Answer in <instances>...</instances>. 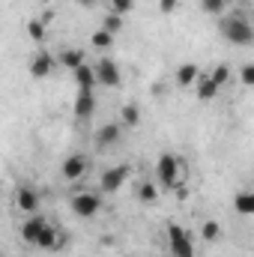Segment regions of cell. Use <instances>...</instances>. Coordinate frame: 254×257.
Wrapping results in <instances>:
<instances>
[{
  "label": "cell",
  "instance_id": "obj_1",
  "mask_svg": "<svg viewBox=\"0 0 254 257\" xmlns=\"http://www.w3.org/2000/svg\"><path fill=\"white\" fill-rule=\"evenodd\" d=\"M218 30H221V36H224L230 45L245 48V45L254 42V27L245 15H227V18H221V27H218Z\"/></svg>",
  "mask_w": 254,
  "mask_h": 257
},
{
  "label": "cell",
  "instance_id": "obj_2",
  "mask_svg": "<svg viewBox=\"0 0 254 257\" xmlns=\"http://www.w3.org/2000/svg\"><path fill=\"white\" fill-rule=\"evenodd\" d=\"M168 248H171V257H194L191 233L183 230V224L177 221H168Z\"/></svg>",
  "mask_w": 254,
  "mask_h": 257
},
{
  "label": "cell",
  "instance_id": "obj_3",
  "mask_svg": "<svg viewBox=\"0 0 254 257\" xmlns=\"http://www.w3.org/2000/svg\"><path fill=\"white\" fill-rule=\"evenodd\" d=\"M156 177H159V183H162V186L174 189V186L180 183V177H183V165H180V159H177V156H171V153L159 156V162H156Z\"/></svg>",
  "mask_w": 254,
  "mask_h": 257
},
{
  "label": "cell",
  "instance_id": "obj_4",
  "mask_svg": "<svg viewBox=\"0 0 254 257\" xmlns=\"http://www.w3.org/2000/svg\"><path fill=\"white\" fill-rule=\"evenodd\" d=\"M69 206H72V212H75L78 218H93V215L99 212L102 200H99L96 192H78L72 200H69Z\"/></svg>",
  "mask_w": 254,
  "mask_h": 257
},
{
  "label": "cell",
  "instance_id": "obj_5",
  "mask_svg": "<svg viewBox=\"0 0 254 257\" xmlns=\"http://www.w3.org/2000/svg\"><path fill=\"white\" fill-rule=\"evenodd\" d=\"M93 75H96V84H105V87H117L123 81L120 66H117V60H111V57H102L99 63L93 66Z\"/></svg>",
  "mask_w": 254,
  "mask_h": 257
},
{
  "label": "cell",
  "instance_id": "obj_6",
  "mask_svg": "<svg viewBox=\"0 0 254 257\" xmlns=\"http://www.w3.org/2000/svg\"><path fill=\"white\" fill-rule=\"evenodd\" d=\"M87 171H90V159H87L84 153H72L63 162V171H60V174H63L66 183H78V180L87 177Z\"/></svg>",
  "mask_w": 254,
  "mask_h": 257
},
{
  "label": "cell",
  "instance_id": "obj_7",
  "mask_svg": "<svg viewBox=\"0 0 254 257\" xmlns=\"http://www.w3.org/2000/svg\"><path fill=\"white\" fill-rule=\"evenodd\" d=\"M129 174H132V168L129 165H117V168H108L105 174H102V180H99V186H102V192L105 194H114L123 183L129 180Z\"/></svg>",
  "mask_w": 254,
  "mask_h": 257
},
{
  "label": "cell",
  "instance_id": "obj_8",
  "mask_svg": "<svg viewBox=\"0 0 254 257\" xmlns=\"http://www.w3.org/2000/svg\"><path fill=\"white\" fill-rule=\"evenodd\" d=\"M39 192L36 189H30V186H21L18 192H15V206L18 209H24L27 215H33V212H39Z\"/></svg>",
  "mask_w": 254,
  "mask_h": 257
},
{
  "label": "cell",
  "instance_id": "obj_9",
  "mask_svg": "<svg viewBox=\"0 0 254 257\" xmlns=\"http://www.w3.org/2000/svg\"><path fill=\"white\" fill-rule=\"evenodd\" d=\"M45 218L39 215V212H33V215H27V221L21 224V239L24 242H30V245H36V239H39V233L45 230Z\"/></svg>",
  "mask_w": 254,
  "mask_h": 257
},
{
  "label": "cell",
  "instance_id": "obj_10",
  "mask_svg": "<svg viewBox=\"0 0 254 257\" xmlns=\"http://www.w3.org/2000/svg\"><path fill=\"white\" fill-rule=\"evenodd\" d=\"M93 111H96V96H93V90H78V96H75V117H78V120H90Z\"/></svg>",
  "mask_w": 254,
  "mask_h": 257
},
{
  "label": "cell",
  "instance_id": "obj_11",
  "mask_svg": "<svg viewBox=\"0 0 254 257\" xmlns=\"http://www.w3.org/2000/svg\"><path fill=\"white\" fill-rule=\"evenodd\" d=\"M54 72V57L48 54V51H39L33 60H30V75L36 78V81H42V78H48Z\"/></svg>",
  "mask_w": 254,
  "mask_h": 257
},
{
  "label": "cell",
  "instance_id": "obj_12",
  "mask_svg": "<svg viewBox=\"0 0 254 257\" xmlns=\"http://www.w3.org/2000/svg\"><path fill=\"white\" fill-rule=\"evenodd\" d=\"M120 135H123V126H117V123H108V126H102L99 132H96V147H99V150L117 147Z\"/></svg>",
  "mask_w": 254,
  "mask_h": 257
},
{
  "label": "cell",
  "instance_id": "obj_13",
  "mask_svg": "<svg viewBox=\"0 0 254 257\" xmlns=\"http://www.w3.org/2000/svg\"><path fill=\"white\" fill-rule=\"evenodd\" d=\"M36 248H42V251H57V248H63V239H60V233H57L51 224H45V230H42L39 239H36Z\"/></svg>",
  "mask_w": 254,
  "mask_h": 257
},
{
  "label": "cell",
  "instance_id": "obj_14",
  "mask_svg": "<svg viewBox=\"0 0 254 257\" xmlns=\"http://www.w3.org/2000/svg\"><path fill=\"white\" fill-rule=\"evenodd\" d=\"M194 93H197L200 102H209V99L218 96V87L209 81V75H197V81H194Z\"/></svg>",
  "mask_w": 254,
  "mask_h": 257
},
{
  "label": "cell",
  "instance_id": "obj_15",
  "mask_svg": "<svg viewBox=\"0 0 254 257\" xmlns=\"http://www.w3.org/2000/svg\"><path fill=\"white\" fill-rule=\"evenodd\" d=\"M75 72V84H78V90H93L96 87V75H93V66L81 63L78 69H72Z\"/></svg>",
  "mask_w": 254,
  "mask_h": 257
},
{
  "label": "cell",
  "instance_id": "obj_16",
  "mask_svg": "<svg viewBox=\"0 0 254 257\" xmlns=\"http://www.w3.org/2000/svg\"><path fill=\"white\" fill-rule=\"evenodd\" d=\"M197 75H200V69H197L194 63H183L180 69H177V84H180V87H194Z\"/></svg>",
  "mask_w": 254,
  "mask_h": 257
},
{
  "label": "cell",
  "instance_id": "obj_17",
  "mask_svg": "<svg viewBox=\"0 0 254 257\" xmlns=\"http://www.w3.org/2000/svg\"><path fill=\"white\" fill-rule=\"evenodd\" d=\"M84 57H87V54H84L81 48H66L63 54H60V63H63L66 69H78L81 63H87Z\"/></svg>",
  "mask_w": 254,
  "mask_h": 257
},
{
  "label": "cell",
  "instance_id": "obj_18",
  "mask_svg": "<svg viewBox=\"0 0 254 257\" xmlns=\"http://www.w3.org/2000/svg\"><path fill=\"white\" fill-rule=\"evenodd\" d=\"M138 200H141V203H147V206L159 203V189H156L153 183H144V186L138 189Z\"/></svg>",
  "mask_w": 254,
  "mask_h": 257
},
{
  "label": "cell",
  "instance_id": "obj_19",
  "mask_svg": "<svg viewBox=\"0 0 254 257\" xmlns=\"http://www.w3.org/2000/svg\"><path fill=\"white\" fill-rule=\"evenodd\" d=\"M233 203H236V212H242V215H251L254 212V194L251 192H239Z\"/></svg>",
  "mask_w": 254,
  "mask_h": 257
},
{
  "label": "cell",
  "instance_id": "obj_20",
  "mask_svg": "<svg viewBox=\"0 0 254 257\" xmlns=\"http://www.w3.org/2000/svg\"><path fill=\"white\" fill-rule=\"evenodd\" d=\"M138 123H141V108L138 105H123V126L138 128Z\"/></svg>",
  "mask_w": 254,
  "mask_h": 257
},
{
  "label": "cell",
  "instance_id": "obj_21",
  "mask_svg": "<svg viewBox=\"0 0 254 257\" xmlns=\"http://www.w3.org/2000/svg\"><path fill=\"white\" fill-rule=\"evenodd\" d=\"M111 45H114V36H111L108 30H102V27H99V30L93 33V48H99V51H108Z\"/></svg>",
  "mask_w": 254,
  "mask_h": 257
},
{
  "label": "cell",
  "instance_id": "obj_22",
  "mask_svg": "<svg viewBox=\"0 0 254 257\" xmlns=\"http://www.w3.org/2000/svg\"><path fill=\"white\" fill-rule=\"evenodd\" d=\"M102 30H108L111 36H117V33L123 30V18H120V15H114V12H108V15H105V21H102Z\"/></svg>",
  "mask_w": 254,
  "mask_h": 257
},
{
  "label": "cell",
  "instance_id": "obj_23",
  "mask_svg": "<svg viewBox=\"0 0 254 257\" xmlns=\"http://www.w3.org/2000/svg\"><path fill=\"white\" fill-rule=\"evenodd\" d=\"M108 6H111V12L114 15H129V12H135V0H108Z\"/></svg>",
  "mask_w": 254,
  "mask_h": 257
},
{
  "label": "cell",
  "instance_id": "obj_24",
  "mask_svg": "<svg viewBox=\"0 0 254 257\" xmlns=\"http://www.w3.org/2000/svg\"><path fill=\"white\" fill-rule=\"evenodd\" d=\"M27 36H30L33 42H42V39H45V21L33 18V21L27 24Z\"/></svg>",
  "mask_w": 254,
  "mask_h": 257
},
{
  "label": "cell",
  "instance_id": "obj_25",
  "mask_svg": "<svg viewBox=\"0 0 254 257\" xmlns=\"http://www.w3.org/2000/svg\"><path fill=\"white\" fill-rule=\"evenodd\" d=\"M209 81L221 90V87L230 81V69H227V66H215V69H212V75H209Z\"/></svg>",
  "mask_w": 254,
  "mask_h": 257
},
{
  "label": "cell",
  "instance_id": "obj_26",
  "mask_svg": "<svg viewBox=\"0 0 254 257\" xmlns=\"http://www.w3.org/2000/svg\"><path fill=\"white\" fill-rule=\"evenodd\" d=\"M218 233H221V224H218V221H206V224L200 227V236H203L206 242H212V239H218Z\"/></svg>",
  "mask_w": 254,
  "mask_h": 257
},
{
  "label": "cell",
  "instance_id": "obj_27",
  "mask_svg": "<svg viewBox=\"0 0 254 257\" xmlns=\"http://www.w3.org/2000/svg\"><path fill=\"white\" fill-rule=\"evenodd\" d=\"M200 9H203L206 15H221L227 6H224L221 0H200Z\"/></svg>",
  "mask_w": 254,
  "mask_h": 257
},
{
  "label": "cell",
  "instance_id": "obj_28",
  "mask_svg": "<svg viewBox=\"0 0 254 257\" xmlns=\"http://www.w3.org/2000/svg\"><path fill=\"white\" fill-rule=\"evenodd\" d=\"M239 81H242L245 87H251V84H254V66H251V63L242 66V72H239Z\"/></svg>",
  "mask_w": 254,
  "mask_h": 257
},
{
  "label": "cell",
  "instance_id": "obj_29",
  "mask_svg": "<svg viewBox=\"0 0 254 257\" xmlns=\"http://www.w3.org/2000/svg\"><path fill=\"white\" fill-rule=\"evenodd\" d=\"M177 6H180V0H159V12H165V15L177 12Z\"/></svg>",
  "mask_w": 254,
  "mask_h": 257
},
{
  "label": "cell",
  "instance_id": "obj_30",
  "mask_svg": "<svg viewBox=\"0 0 254 257\" xmlns=\"http://www.w3.org/2000/svg\"><path fill=\"white\" fill-rule=\"evenodd\" d=\"M78 3H81V6H93L96 0H78Z\"/></svg>",
  "mask_w": 254,
  "mask_h": 257
},
{
  "label": "cell",
  "instance_id": "obj_31",
  "mask_svg": "<svg viewBox=\"0 0 254 257\" xmlns=\"http://www.w3.org/2000/svg\"><path fill=\"white\" fill-rule=\"evenodd\" d=\"M221 3H224V6H233V3H236V0H221Z\"/></svg>",
  "mask_w": 254,
  "mask_h": 257
},
{
  "label": "cell",
  "instance_id": "obj_32",
  "mask_svg": "<svg viewBox=\"0 0 254 257\" xmlns=\"http://www.w3.org/2000/svg\"><path fill=\"white\" fill-rule=\"evenodd\" d=\"M45 3H48V0H45Z\"/></svg>",
  "mask_w": 254,
  "mask_h": 257
},
{
  "label": "cell",
  "instance_id": "obj_33",
  "mask_svg": "<svg viewBox=\"0 0 254 257\" xmlns=\"http://www.w3.org/2000/svg\"><path fill=\"white\" fill-rule=\"evenodd\" d=\"M0 257H3V254H0Z\"/></svg>",
  "mask_w": 254,
  "mask_h": 257
}]
</instances>
